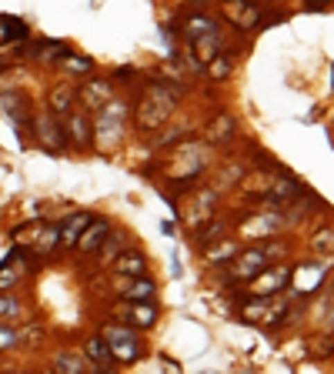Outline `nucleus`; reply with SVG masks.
<instances>
[{"label":"nucleus","mask_w":334,"mask_h":374,"mask_svg":"<svg viewBox=\"0 0 334 374\" xmlns=\"http://www.w3.org/2000/svg\"><path fill=\"white\" fill-rule=\"evenodd\" d=\"M295 278V267H264L254 280H247L251 284V298H274L281 294V287H288Z\"/></svg>","instance_id":"1"},{"label":"nucleus","mask_w":334,"mask_h":374,"mask_svg":"<svg viewBox=\"0 0 334 374\" xmlns=\"http://www.w3.org/2000/svg\"><path fill=\"white\" fill-rule=\"evenodd\" d=\"M267 267L264 247H251V251H238V258L227 267V280H254Z\"/></svg>","instance_id":"2"},{"label":"nucleus","mask_w":334,"mask_h":374,"mask_svg":"<svg viewBox=\"0 0 334 374\" xmlns=\"http://www.w3.org/2000/svg\"><path fill=\"white\" fill-rule=\"evenodd\" d=\"M104 344L111 348V357H121V361H134L141 355V341L128 328H104Z\"/></svg>","instance_id":"3"},{"label":"nucleus","mask_w":334,"mask_h":374,"mask_svg":"<svg viewBox=\"0 0 334 374\" xmlns=\"http://www.w3.org/2000/svg\"><path fill=\"white\" fill-rule=\"evenodd\" d=\"M37 141L40 148H47L51 154H60V150L67 148V137H64V124L57 121L51 111L37 114Z\"/></svg>","instance_id":"4"},{"label":"nucleus","mask_w":334,"mask_h":374,"mask_svg":"<svg viewBox=\"0 0 334 374\" xmlns=\"http://www.w3.org/2000/svg\"><path fill=\"white\" fill-rule=\"evenodd\" d=\"M111 234H114L111 221H104V217H97L94 224H87V227H84V234L77 238V244H74V247H77V251H80V254H97V251H100V244L107 241Z\"/></svg>","instance_id":"5"},{"label":"nucleus","mask_w":334,"mask_h":374,"mask_svg":"<svg viewBox=\"0 0 334 374\" xmlns=\"http://www.w3.org/2000/svg\"><path fill=\"white\" fill-rule=\"evenodd\" d=\"M111 271L117 278H144L148 274V258L141 251H121L111 261Z\"/></svg>","instance_id":"6"},{"label":"nucleus","mask_w":334,"mask_h":374,"mask_svg":"<svg viewBox=\"0 0 334 374\" xmlns=\"http://www.w3.org/2000/svg\"><path fill=\"white\" fill-rule=\"evenodd\" d=\"M111 84H104V80H87L80 91H77V97H80V104L87 107L91 114H97L104 104H111Z\"/></svg>","instance_id":"7"},{"label":"nucleus","mask_w":334,"mask_h":374,"mask_svg":"<svg viewBox=\"0 0 334 374\" xmlns=\"http://www.w3.org/2000/svg\"><path fill=\"white\" fill-rule=\"evenodd\" d=\"M91 134L94 127L87 121V114H77V111L67 114V121H64V137L67 141H74L77 148H91Z\"/></svg>","instance_id":"8"},{"label":"nucleus","mask_w":334,"mask_h":374,"mask_svg":"<svg viewBox=\"0 0 334 374\" xmlns=\"http://www.w3.org/2000/svg\"><path fill=\"white\" fill-rule=\"evenodd\" d=\"M117 287L124 291L121 298L134 301V304H144V301H150L154 294H157V284L148 280V278H130V280H124V284H117Z\"/></svg>","instance_id":"9"},{"label":"nucleus","mask_w":334,"mask_h":374,"mask_svg":"<svg viewBox=\"0 0 334 374\" xmlns=\"http://www.w3.org/2000/svg\"><path fill=\"white\" fill-rule=\"evenodd\" d=\"M74 100H77V91L71 87V84H60V87H54V93H51V114H54L57 121H60V117H67V114L74 111Z\"/></svg>","instance_id":"10"},{"label":"nucleus","mask_w":334,"mask_h":374,"mask_svg":"<svg viewBox=\"0 0 334 374\" xmlns=\"http://www.w3.org/2000/svg\"><path fill=\"white\" fill-rule=\"evenodd\" d=\"M87 224H91V214H87V211L71 214V224H64V231H60V244H64V247H74L77 238L84 234V227Z\"/></svg>","instance_id":"11"},{"label":"nucleus","mask_w":334,"mask_h":374,"mask_svg":"<svg viewBox=\"0 0 334 374\" xmlns=\"http://www.w3.org/2000/svg\"><path fill=\"white\" fill-rule=\"evenodd\" d=\"M234 137V117H227V114H218V121L207 127V141H214V144H224V141H231Z\"/></svg>","instance_id":"12"},{"label":"nucleus","mask_w":334,"mask_h":374,"mask_svg":"<svg viewBox=\"0 0 334 374\" xmlns=\"http://www.w3.org/2000/svg\"><path fill=\"white\" fill-rule=\"evenodd\" d=\"M128 318L130 324H137V328H154L157 324V308L154 304H134V308H128Z\"/></svg>","instance_id":"13"},{"label":"nucleus","mask_w":334,"mask_h":374,"mask_svg":"<svg viewBox=\"0 0 334 374\" xmlns=\"http://www.w3.org/2000/svg\"><path fill=\"white\" fill-rule=\"evenodd\" d=\"M231 258H238V244L234 241H218V244H211V247H204V261L211 264L231 261Z\"/></svg>","instance_id":"14"},{"label":"nucleus","mask_w":334,"mask_h":374,"mask_svg":"<svg viewBox=\"0 0 334 374\" xmlns=\"http://www.w3.org/2000/svg\"><path fill=\"white\" fill-rule=\"evenodd\" d=\"M84 355L91 357V361H97L100 368H104V364H111V348L104 344V337H87V344H84Z\"/></svg>","instance_id":"15"},{"label":"nucleus","mask_w":334,"mask_h":374,"mask_svg":"<svg viewBox=\"0 0 334 374\" xmlns=\"http://www.w3.org/2000/svg\"><path fill=\"white\" fill-rule=\"evenodd\" d=\"M54 374H87V368H84V361L77 355H57L54 357Z\"/></svg>","instance_id":"16"},{"label":"nucleus","mask_w":334,"mask_h":374,"mask_svg":"<svg viewBox=\"0 0 334 374\" xmlns=\"http://www.w3.org/2000/svg\"><path fill=\"white\" fill-rule=\"evenodd\" d=\"M71 51L60 44V40H47V44H37V60H44V64H51V60H60V57H67Z\"/></svg>","instance_id":"17"},{"label":"nucleus","mask_w":334,"mask_h":374,"mask_svg":"<svg viewBox=\"0 0 334 374\" xmlns=\"http://www.w3.org/2000/svg\"><path fill=\"white\" fill-rule=\"evenodd\" d=\"M267 301L271 298H251L247 304L241 308V314H244V321H267Z\"/></svg>","instance_id":"18"},{"label":"nucleus","mask_w":334,"mask_h":374,"mask_svg":"<svg viewBox=\"0 0 334 374\" xmlns=\"http://www.w3.org/2000/svg\"><path fill=\"white\" fill-rule=\"evenodd\" d=\"M0 30H3V34H7L10 40H24L27 34H30L24 20H20V17H7V14L0 17Z\"/></svg>","instance_id":"19"},{"label":"nucleus","mask_w":334,"mask_h":374,"mask_svg":"<svg viewBox=\"0 0 334 374\" xmlns=\"http://www.w3.org/2000/svg\"><path fill=\"white\" fill-rule=\"evenodd\" d=\"M60 67H64L67 74H87V71H91V60H84V57L67 54V57H60Z\"/></svg>","instance_id":"20"},{"label":"nucleus","mask_w":334,"mask_h":374,"mask_svg":"<svg viewBox=\"0 0 334 374\" xmlns=\"http://www.w3.org/2000/svg\"><path fill=\"white\" fill-rule=\"evenodd\" d=\"M20 344V335L14 331V324H3L0 321V351H14Z\"/></svg>","instance_id":"21"},{"label":"nucleus","mask_w":334,"mask_h":374,"mask_svg":"<svg viewBox=\"0 0 334 374\" xmlns=\"http://www.w3.org/2000/svg\"><path fill=\"white\" fill-rule=\"evenodd\" d=\"M311 251H315V254H334V231H321V234H315Z\"/></svg>","instance_id":"22"},{"label":"nucleus","mask_w":334,"mask_h":374,"mask_svg":"<svg viewBox=\"0 0 334 374\" xmlns=\"http://www.w3.org/2000/svg\"><path fill=\"white\" fill-rule=\"evenodd\" d=\"M14 314H20V301L14 294H3L0 298V318H14Z\"/></svg>","instance_id":"23"},{"label":"nucleus","mask_w":334,"mask_h":374,"mask_svg":"<svg viewBox=\"0 0 334 374\" xmlns=\"http://www.w3.org/2000/svg\"><path fill=\"white\" fill-rule=\"evenodd\" d=\"M231 74V64H227V54H218L214 57V64H211V77L214 80H221V77Z\"/></svg>","instance_id":"24"},{"label":"nucleus","mask_w":334,"mask_h":374,"mask_svg":"<svg viewBox=\"0 0 334 374\" xmlns=\"http://www.w3.org/2000/svg\"><path fill=\"white\" fill-rule=\"evenodd\" d=\"M308 7H311V10H321V7H328V0H311Z\"/></svg>","instance_id":"25"},{"label":"nucleus","mask_w":334,"mask_h":374,"mask_svg":"<svg viewBox=\"0 0 334 374\" xmlns=\"http://www.w3.org/2000/svg\"><path fill=\"white\" fill-rule=\"evenodd\" d=\"M51 374H54V371H51Z\"/></svg>","instance_id":"26"}]
</instances>
